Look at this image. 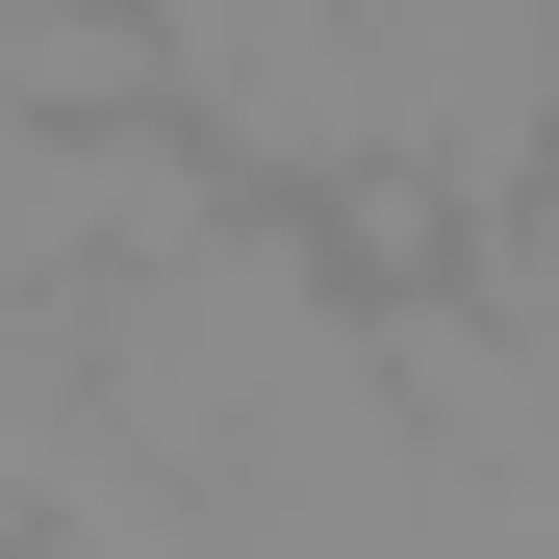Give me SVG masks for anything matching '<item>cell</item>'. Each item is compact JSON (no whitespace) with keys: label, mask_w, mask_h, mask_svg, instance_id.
<instances>
[{"label":"cell","mask_w":559,"mask_h":559,"mask_svg":"<svg viewBox=\"0 0 559 559\" xmlns=\"http://www.w3.org/2000/svg\"><path fill=\"white\" fill-rule=\"evenodd\" d=\"M356 103L432 229H509V178L559 128V0H356Z\"/></svg>","instance_id":"cell-1"},{"label":"cell","mask_w":559,"mask_h":559,"mask_svg":"<svg viewBox=\"0 0 559 559\" xmlns=\"http://www.w3.org/2000/svg\"><path fill=\"white\" fill-rule=\"evenodd\" d=\"M534 204H559V128H534Z\"/></svg>","instance_id":"cell-3"},{"label":"cell","mask_w":559,"mask_h":559,"mask_svg":"<svg viewBox=\"0 0 559 559\" xmlns=\"http://www.w3.org/2000/svg\"><path fill=\"white\" fill-rule=\"evenodd\" d=\"M128 26H153V51H204V26H254V0H128Z\"/></svg>","instance_id":"cell-2"}]
</instances>
